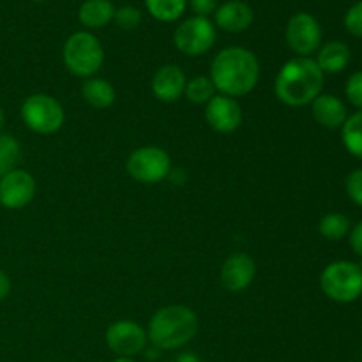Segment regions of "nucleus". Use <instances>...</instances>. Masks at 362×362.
Segmentation results:
<instances>
[{
  "mask_svg": "<svg viewBox=\"0 0 362 362\" xmlns=\"http://www.w3.org/2000/svg\"><path fill=\"white\" fill-rule=\"evenodd\" d=\"M350 246H352L354 253L362 258V221L350 230Z\"/></svg>",
  "mask_w": 362,
  "mask_h": 362,
  "instance_id": "nucleus-30",
  "label": "nucleus"
},
{
  "mask_svg": "<svg viewBox=\"0 0 362 362\" xmlns=\"http://www.w3.org/2000/svg\"><path fill=\"white\" fill-rule=\"evenodd\" d=\"M205 120L214 131L223 134L233 133L243 124V110L237 99L216 94L205 105Z\"/></svg>",
  "mask_w": 362,
  "mask_h": 362,
  "instance_id": "nucleus-12",
  "label": "nucleus"
},
{
  "mask_svg": "<svg viewBox=\"0 0 362 362\" xmlns=\"http://www.w3.org/2000/svg\"><path fill=\"white\" fill-rule=\"evenodd\" d=\"M62 60L71 74L87 80L103 67L105 49L94 34L80 30L67 37L62 48Z\"/></svg>",
  "mask_w": 362,
  "mask_h": 362,
  "instance_id": "nucleus-4",
  "label": "nucleus"
},
{
  "mask_svg": "<svg viewBox=\"0 0 362 362\" xmlns=\"http://www.w3.org/2000/svg\"><path fill=\"white\" fill-rule=\"evenodd\" d=\"M112 362H134V361L131 359V357H117V359L112 361Z\"/></svg>",
  "mask_w": 362,
  "mask_h": 362,
  "instance_id": "nucleus-35",
  "label": "nucleus"
},
{
  "mask_svg": "<svg viewBox=\"0 0 362 362\" xmlns=\"http://www.w3.org/2000/svg\"><path fill=\"white\" fill-rule=\"evenodd\" d=\"M198 317L191 308L170 304L152 315L148 322V341L159 350H177L197 336Z\"/></svg>",
  "mask_w": 362,
  "mask_h": 362,
  "instance_id": "nucleus-3",
  "label": "nucleus"
},
{
  "mask_svg": "<svg viewBox=\"0 0 362 362\" xmlns=\"http://www.w3.org/2000/svg\"><path fill=\"white\" fill-rule=\"evenodd\" d=\"M106 346L115 354L117 357H131L144 352L147 349L148 336L141 325L133 320L113 322L105 332Z\"/></svg>",
  "mask_w": 362,
  "mask_h": 362,
  "instance_id": "nucleus-10",
  "label": "nucleus"
},
{
  "mask_svg": "<svg viewBox=\"0 0 362 362\" xmlns=\"http://www.w3.org/2000/svg\"><path fill=\"white\" fill-rule=\"evenodd\" d=\"M216 94H218V90H216L214 83L209 76L191 78L184 88V95L187 98V101L194 103V105H207Z\"/></svg>",
  "mask_w": 362,
  "mask_h": 362,
  "instance_id": "nucleus-24",
  "label": "nucleus"
},
{
  "mask_svg": "<svg viewBox=\"0 0 362 362\" xmlns=\"http://www.w3.org/2000/svg\"><path fill=\"white\" fill-rule=\"evenodd\" d=\"M345 189L350 200L362 207V168H357L349 173L345 180Z\"/></svg>",
  "mask_w": 362,
  "mask_h": 362,
  "instance_id": "nucleus-27",
  "label": "nucleus"
},
{
  "mask_svg": "<svg viewBox=\"0 0 362 362\" xmlns=\"http://www.w3.org/2000/svg\"><path fill=\"white\" fill-rule=\"evenodd\" d=\"M325 74L311 57H293L279 69L274 94L283 105L300 108L311 105L324 88Z\"/></svg>",
  "mask_w": 362,
  "mask_h": 362,
  "instance_id": "nucleus-2",
  "label": "nucleus"
},
{
  "mask_svg": "<svg viewBox=\"0 0 362 362\" xmlns=\"http://www.w3.org/2000/svg\"><path fill=\"white\" fill-rule=\"evenodd\" d=\"M21 119L25 126L37 134H53L66 122L62 105L49 94H32L21 105Z\"/></svg>",
  "mask_w": 362,
  "mask_h": 362,
  "instance_id": "nucleus-6",
  "label": "nucleus"
},
{
  "mask_svg": "<svg viewBox=\"0 0 362 362\" xmlns=\"http://www.w3.org/2000/svg\"><path fill=\"white\" fill-rule=\"evenodd\" d=\"M343 23H345L346 32H349L350 35L362 39V0L354 4V6L346 11Z\"/></svg>",
  "mask_w": 362,
  "mask_h": 362,
  "instance_id": "nucleus-26",
  "label": "nucleus"
},
{
  "mask_svg": "<svg viewBox=\"0 0 362 362\" xmlns=\"http://www.w3.org/2000/svg\"><path fill=\"white\" fill-rule=\"evenodd\" d=\"M361 297H362V296H361Z\"/></svg>",
  "mask_w": 362,
  "mask_h": 362,
  "instance_id": "nucleus-37",
  "label": "nucleus"
},
{
  "mask_svg": "<svg viewBox=\"0 0 362 362\" xmlns=\"http://www.w3.org/2000/svg\"><path fill=\"white\" fill-rule=\"evenodd\" d=\"M187 78L184 71L175 64H166L161 66L152 76V94L163 103H173L184 95Z\"/></svg>",
  "mask_w": 362,
  "mask_h": 362,
  "instance_id": "nucleus-14",
  "label": "nucleus"
},
{
  "mask_svg": "<svg viewBox=\"0 0 362 362\" xmlns=\"http://www.w3.org/2000/svg\"><path fill=\"white\" fill-rule=\"evenodd\" d=\"M189 7L193 9L194 16L209 18L218 9V0H189Z\"/></svg>",
  "mask_w": 362,
  "mask_h": 362,
  "instance_id": "nucleus-29",
  "label": "nucleus"
},
{
  "mask_svg": "<svg viewBox=\"0 0 362 362\" xmlns=\"http://www.w3.org/2000/svg\"><path fill=\"white\" fill-rule=\"evenodd\" d=\"M35 179L21 168H14L0 179V205L9 211L23 209L34 200Z\"/></svg>",
  "mask_w": 362,
  "mask_h": 362,
  "instance_id": "nucleus-11",
  "label": "nucleus"
},
{
  "mask_svg": "<svg viewBox=\"0 0 362 362\" xmlns=\"http://www.w3.org/2000/svg\"><path fill=\"white\" fill-rule=\"evenodd\" d=\"M352 60V52L343 41H329L318 48V55L315 62L324 74H338L349 67Z\"/></svg>",
  "mask_w": 362,
  "mask_h": 362,
  "instance_id": "nucleus-17",
  "label": "nucleus"
},
{
  "mask_svg": "<svg viewBox=\"0 0 362 362\" xmlns=\"http://www.w3.org/2000/svg\"><path fill=\"white\" fill-rule=\"evenodd\" d=\"M175 362H200V359L193 352H182L175 357Z\"/></svg>",
  "mask_w": 362,
  "mask_h": 362,
  "instance_id": "nucleus-33",
  "label": "nucleus"
},
{
  "mask_svg": "<svg viewBox=\"0 0 362 362\" xmlns=\"http://www.w3.org/2000/svg\"><path fill=\"white\" fill-rule=\"evenodd\" d=\"M21 158V145L13 134L0 133V179L16 168Z\"/></svg>",
  "mask_w": 362,
  "mask_h": 362,
  "instance_id": "nucleus-23",
  "label": "nucleus"
},
{
  "mask_svg": "<svg viewBox=\"0 0 362 362\" xmlns=\"http://www.w3.org/2000/svg\"><path fill=\"white\" fill-rule=\"evenodd\" d=\"M34 2H45V0H34Z\"/></svg>",
  "mask_w": 362,
  "mask_h": 362,
  "instance_id": "nucleus-36",
  "label": "nucleus"
},
{
  "mask_svg": "<svg viewBox=\"0 0 362 362\" xmlns=\"http://www.w3.org/2000/svg\"><path fill=\"white\" fill-rule=\"evenodd\" d=\"M285 39L297 57H310L322 46V27L310 13H297L286 23Z\"/></svg>",
  "mask_w": 362,
  "mask_h": 362,
  "instance_id": "nucleus-9",
  "label": "nucleus"
},
{
  "mask_svg": "<svg viewBox=\"0 0 362 362\" xmlns=\"http://www.w3.org/2000/svg\"><path fill=\"white\" fill-rule=\"evenodd\" d=\"M214 14L216 25L221 30L232 32V34L247 30L255 20V13L251 6H247L243 0H228L223 6H218Z\"/></svg>",
  "mask_w": 362,
  "mask_h": 362,
  "instance_id": "nucleus-15",
  "label": "nucleus"
},
{
  "mask_svg": "<svg viewBox=\"0 0 362 362\" xmlns=\"http://www.w3.org/2000/svg\"><path fill=\"white\" fill-rule=\"evenodd\" d=\"M115 6L110 0H85L78 11V20L87 28H103L113 21Z\"/></svg>",
  "mask_w": 362,
  "mask_h": 362,
  "instance_id": "nucleus-18",
  "label": "nucleus"
},
{
  "mask_svg": "<svg viewBox=\"0 0 362 362\" xmlns=\"http://www.w3.org/2000/svg\"><path fill=\"white\" fill-rule=\"evenodd\" d=\"M187 0H145V7L152 18L163 23L177 21L184 14Z\"/></svg>",
  "mask_w": 362,
  "mask_h": 362,
  "instance_id": "nucleus-21",
  "label": "nucleus"
},
{
  "mask_svg": "<svg viewBox=\"0 0 362 362\" xmlns=\"http://www.w3.org/2000/svg\"><path fill=\"white\" fill-rule=\"evenodd\" d=\"M209 78L218 94L243 98L250 94L260 80V64L257 55L243 46H228L214 57Z\"/></svg>",
  "mask_w": 362,
  "mask_h": 362,
  "instance_id": "nucleus-1",
  "label": "nucleus"
},
{
  "mask_svg": "<svg viewBox=\"0 0 362 362\" xmlns=\"http://www.w3.org/2000/svg\"><path fill=\"white\" fill-rule=\"evenodd\" d=\"M352 230V223L345 214L339 212H329L318 223V232L327 240H341Z\"/></svg>",
  "mask_w": 362,
  "mask_h": 362,
  "instance_id": "nucleus-22",
  "label": "nucleus"
},
{
  "mask_svg": "<svg viewBox=\"0 0 362 362\" xmlns=\"http://www.w3.org/2000/svg\"><path fill=\"white\" fill-rule=\"evenodd\" d=\"M257 264L246 253H233L223 262L219 279L228 292H243L253 283Z\"/></svg>",
  "mask_w": 362,
  "mask_h": 362,
  "instance_id": "nucleus-13",
  "label": "nucleus"
},
{
  "mask_svg": "<svg viewBox=\"0 0 362 362\" xmlns=\"http://www.w3.org/2000/svg\"><path fill=\"white\" fill-rule=\"evenodd\" d=\"M6 124V115H4V110L0 108V133H2V127Z\"/></svg>",
  "mask_w": 362,
  "mask_h": 362,
  "instance_id": "nucleus-34",
  "label": "nucleus"
},
{
  "mask_svg": "<svg viewBox=\"0 0 362 362\" xmlns=\"http://www.w3.org/2000/svg\"><path fill=\"white\" fill-rule=\"evenodd\" d=\"M345 94L357 110H362V71H357L346 80Z\"/></svg>",
  "mask_w": 362,
  "mask_h": 362,
  "instance_id": "nucleus-28",
  "label": "nucleus"
},
{
  "mask_svg": "<svg viewBox=\"0 0 362 362\" xmlns=\"http://www.w3.org/2000/svg\"><path fill=\"white\" fill-rule=\"evenodd\" d=\"M11 292V279L4 271H0V300L6 299Z\"/></svg>",
  "mask_w": 362,
  "mask_h": 362,
  "instance_id": "nucleus-31",
  "label": "nucleus"
},
{
  "mask_svg": "<svg viewBox=\"0 0 362 362\" xmlns=\"http://www.w3.org/2000/svg\"><path fill=\"white\" fill-rule=\"evenodd\" d=\"M113 21L124 30H133L141 23V13L133 6H122L120 9H115Z\"/></svg>",
  "mask_w": 362,
  "mask_h": 362,
  "instance_id": "nucleus-25",
  "label": "nucleus"
},
{
  "mask_svg": "<svg viewBox=\"0 0 362 362\" xmlns=\"http://www.w3.org/2000/svg\"><path fill=\"white\" fill-rule=\"evenodd\" d=\"M341 140L354 158L362 159V110L349 115L341 126Z\"/></svg>",
  "mask_w": 362,
  "mask_h": 362,
  "instance_id": "nucleus-20",
  "label": "nucleus"
},
{
  "mask_svg": "<svg viewBox=\"0 0 362 362\" xmlns=\"http://www.w3.org/2000/svg\"><path fill=\"white\" fill-rule=\"evenodd\" d=\"M144 352H145V357H147L148 361H156V359H159V357H161L163 350H159L158 346L152 345V346H147V349H145Z\"/></svg>",
  "mask_w": 362,
  "mask_h": 362,
  "instance_id": "nucleus-32",
  "label": "nucleus"
},
{
  "mask_svg": "<svg viewBox=\"0 0 362 362\" xmlns=\"http://www.w3.org/2000/svg\"><path fill=\"white\" fill-rule=\"evenodd\" d=\"M126 170L136 182L158 184L172 172V161L165 148L140 147L127 158Z\"/></svg>",
  "mask_w": 362,
  "mask_h": 362,
  "instance_id": "nucleus-7",
  "label": "nucleus"
},
{
  "mask_svg": "<svg viewBox=\"0 0 362 362\" xmlns=\"http://www.w3.org/2000/svg\"><path fill=\"white\" fill-rule=\"evenodd\" d=\"M311 115L315 122L325 129H338L349 119L345 103L332 94H320L311 103Z\"/></svg>",
  "mask_w": 362,
  "mask_h": 362,
  "instance_id": "nucleus-16",
  "label": "nucleus"
},
{
  "mask_svg": "<svg viewBox=\"0 0 362 362\" xmlns=\"http://www.w3.org/2000/svg\"><path fill=\"white\" fill-rule=\"evenodd\" d=\"M320 288L334 303H354L362 296V265L349 260L332 262L322 271Z\"/></svg>",
  "mask_w": 362,
  "mask_h": 362,
  "instance_id": "nucleus-5",
  "label": "nucleus"
},
{
  "mask_svg": "<svg viewBox=\"0 0 362 362\" xmlns=\"http://www.w3.org/2000/svg\"><path fill=\"white\" fill-rule=\"evenodd\" d=\"M81 95L85 101L95 110H105L115 103V88L108 80L99 76H90L81 85Z\"/></svg>",
  "mask_w": 362,
  "mask_h": 362,
  "instance_id": "nucleus-19",
  "label": "nucleus"
},
{
  "mask_svg": "<svg viewBox=\"0 0 362 362\" xmlns=\"http://www.w3.org/2000/svg\"><path fill=\"white\" fill-rule=\"evenodd\" d=\"M216 42V25L209 18L191 16L173 32V45L186 57H200Z\"/></svg>",
  "mask_w": 362,
  "mask_h": 362,
  "instance_id": "nucleus-8",
  "label": "nucleus"
}]
</instances>
